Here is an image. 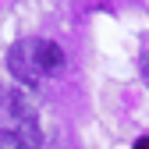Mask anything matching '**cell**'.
Wrapping results in <instances>:
<instances>
[{
  "label": "cell",
  "mask_w": 149,
  "mask_h": 149,
  "mask_svg": "<svg viewBox=\"0 0 149 149\" xmlns=\"http://www.w3.org/2000/svg\"><path fill=\"white\" fill-rule=\"evenodd\" d=\"M7 71H11V78L22 82V85H39L43 71L36 64V39H22V43H14L7 50Z\"/></svg>",
  "instance_id": "cell-1"
},
{
  "label": "cell",
  "mask_w": 149,
  "mask_h": 149,
  "mask_svg": "<svg viewBox=\"0 0 149 149\" xmlns=\"http://www.w3.org/2000/svg\"><path fill=\"white\" fill-rule=\"evenodd\" d=\"M142 71L149 74V53H142Z\"/></svg>",
  "instance_id": "cell-5"
},
{
  "label": "cell",
  "mask_w": 149,
  "mask_h": 149,
  "mask_svg": "<svg viewBox=\"0 0 149 149\" xmlns=\"http://www.w3.org/2000/svg\"><path fill=\"white\" fill-rule=\"evenodd\" d=\"M139 149H149V139H146V142H139Z\"/></svg>",
  "instance_id": "cell-6"
},
{
  "label": "cell",
  "mask_w": 149,
  "mask_h": 149,
  "mask_svg": "<svg viewBox=\"0 0 149 149\" xmlns=\"http://www.w3.org/2000/svg\"><path fill=\"white\" fill-rule=\"evenodd\" d=\"M36 64H39L43 74H57L64 68V50L50 39H36Z\"/></svg>",
  "instance_id": "cell-2"
},
{
  "label": "cell",
  "mask_w": 149,
  "mask_h": 149,
  "mask_svg": "<svg viewBox=\"0 0 149 149\" xmlns=\"http://www.w3.org/2000/svg\"><path fill=\"white\" fill-rule=\"evenodd\" d=\"M14 135H18V142H22L25 149H39L43 146V132H39V121H36V117L18 121L14 124Z\"/></svg>",
  "instance_id": "cell-3"
},
{
  "label": "cell",
  "mask_w": 149,
  "mask_h": 149,
  "mask_svg": "<svg viewBox=\"0 0 149 149\" xmlns=\"http://www.w3.org/2000/svg\"><path fill=\"white\" fill-rule=\"evenodd\" d=\"M0 149H25V146L18 142L14 132H0Z\"/></svg>",
  "instance_id": "cell-4"
}]
</instances>
